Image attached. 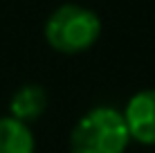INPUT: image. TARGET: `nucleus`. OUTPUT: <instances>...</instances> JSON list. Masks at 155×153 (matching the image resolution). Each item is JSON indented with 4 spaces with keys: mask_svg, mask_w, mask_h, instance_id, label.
Returning <instances> with one entry per match:
<instances>
[{
    "mask_svg": "<svg viewBox=\"0 0 155 153\" xmlns=\"http://www.w3.org/2000/svg\"><path fill=\"white\" fill-rule=\"evenodd\" d=\"M101 18L83 5H61L45 20V41L58 54H81L99 41Z\"/></svg>",
    "mask_w": 155,
    "mask_h": 153,
    "instance_id": "nucleus-2",
    "label": "nucleus"
},
{
    "mask_svg": "<svg viewBox=\"0 0 155 153\" xmlns=\"http://www.w3.org/2000/svg\"><path fill=\"white\" fill-rule=\"evenodd\" d=\"M36 140L29 124L12 117H0V153H34Z\"/></svg>",
    "mask_w": 155,
    "mask_h": 153,
    "instance_id": "nucleus-5",
    "label": "nucleus"
},
{
    "mask_svg": "<svg viewBox=\"0 0 155 153\" xmlns=\"http://www.w3.org/2000/svg\"><path fill=\"white\" fill-rule=\"evenodd\" d=\"M130 142L119 108L94 106L74 124L70 133V153H126Z\"/></svg>",
    "mask_w": 155,
    "mask_h": 153,
    "instance_id": "nucleus-1",
    "label": "nucleus"
},
{
    "mask_svg": "<svg viewBox=\"0 0 155 153\" xmlns=\"http://www.w3.org/2000/svg\"><path fill=\"white\" fill-rule=\"evenodd\" d=\"M47 108V92L38 83H25L12 95L9 101V115L20 122L29 124L36 122Z\"/></svg>",
    "mask_w": 155,
    "mask_h": 153,
    "instance_id": "nucleus-4",
    "label": "nucleus"
},
{
    "mask_svg": "<svg viewBox=\"0 0 155 153\" xmlns=\"http://www.w3.org/2000/svg\"><path fill=\"white\" fill-rule=\"evenodd\" d=\"M124 119L130 140L144 146H155V88L135 92L124 106Z\"/></svg>",
    "mask_w": 155,
    "mask_h": 153,
    "instance_id": "nucleus-3",
    "label": "nucleus"
}]
</instances>
